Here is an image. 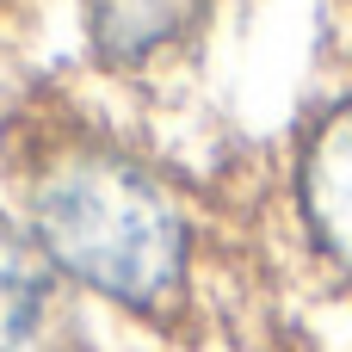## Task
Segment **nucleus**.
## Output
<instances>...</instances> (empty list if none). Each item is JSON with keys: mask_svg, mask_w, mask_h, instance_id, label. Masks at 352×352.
<instances>
[{"mask_svg": "<svg viewBox=\"0 0 352 352\" xmlns=\"http://www.w3.org/2000/svg\"><path fill=\"white\" fill-rule=\"evenodd\" d=\"M6 186L56 278L155 328L192 322V210L118 130L62 105L25 111L6 130Z\"/></svg>", "mask_w": 352, "mask_h": 352, "instance_id": "1", "label": "nucleus"}, {"mask_svg": "<svg viewBox=\"0 0 352 352\" xmlns=\"http://www.w3.org/2000/svg\"><path fill=\"white\" fill-rule=\"evenodd\" d=\"M223 0H80L87 56L111 80H173L186 74L210 31Z\"/></svg>", "mask_w": 352, "mask_h": 352, "instance_id": "2", "label": "nucleus"}, {"mask_svg": "<svg viewBox=\"0 0 352 352\" xmlns=\"http://www.w3.org/2000/svg\"><path fill=\"white\" fill-rule=\"evenodd\" d=\"M297 217L328 272L352 285V99L328 105L297 142Z\"/></svg>", "mask_w": 352, "mask_h": 352, "instance_id": "3", "label": "nucleus"}, {"mask_svg": "<svg viewBox=\"0 0 352 352\" xmlns=\"http://www.w3.org/2000/svg\"><path fill=\"white\" fill-rule=\"evenodd\" d=\"M56 291H62L56 266L37 254V241L25 235V223L0 210V352L31 346L50 328Z\"/></svg>", "mask_w": 352, "mask_h": 352, "instance_id": "4", "label": "nucleus"}, {"mask_svg": "<svg viewBox=\"0 0 352 352\" xmlns=\"http://www.w3.org/2000/svg\"><path fill=\"white\" fill-rule=\"evenodd\" d=\"M25 6H31V0H0V31H6V25H19V19H25Z\"/></svg>", "mask_w": 352, "mask_h": 352, "instance_id": "5", "label": "nucleus"}]
</instances>
